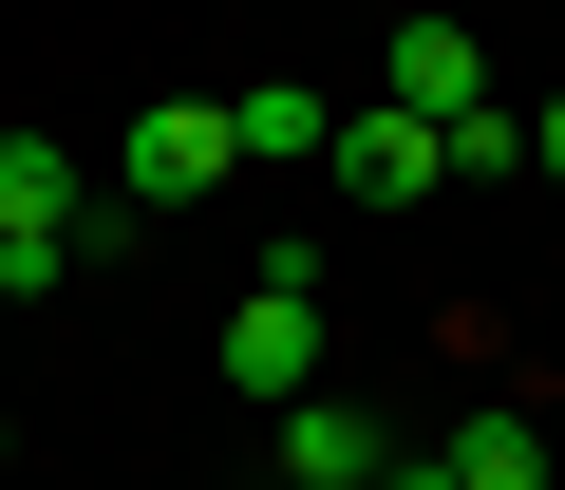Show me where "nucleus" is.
<instances>
[{"instance_id": "3", "label": "nucleus", "mask_w": 565, "mask_h": 490, "mask_svg": "<svg viewBox=\"0 0 565 490\" xmlns=\"http://www.w3.org/2000/svg\"><path fill=\"white\" fill-rule=\"evenodd\" d=\"M226 396H321V284H245L226 302Z\"/></svg>"}, {"instance_id": "2", "label": "nucleus", "mask_w": 565, "mask_h": 490, "mask_svg": "<svg viewBox=\"0 0 565 490\" xmlns=\"http://www.w3.org/2000/svg\"><path fill=\"white\" fill-rule=\"evenodd\" d=\"M114 189H132V207H207V189H245V151H226V95H151V114L114 132Z\"/></svg>"}, {"instance_id": "9", "label": "nucleus", "mask_w": 565, "mask_h": 490, "mask_svg": "<svg viewBox=\"0 0 565 490\" xmlns=\"http://www.w3.org/2000/svg\"><path fill=\"white\" fill-rule=\"evenodd\" d=\"M434 170H452V189H527V114H509V95H471V114L434 132Z\"/></svg>"}, {"instance_id": "5", "label": "nucleus", "mask_w": 565, "mask_h": 490, "mask_svg": "<svg viewBox=\"0 0 565 490\" xmlns=\"http://www.w3.org/2000/svg\"><path fill=\"white\" fill-rule=\"evenodd\" d=\"M377 471H396V434L359 396H282V490H377Z\"/></svg>"}, {"instance_id": "10", "label": "nucleus", "mask_w": 565, "mask_h": 490, "mask_svg": "<svg viewBox=\"0 0 565 490\" xmlns=\"http://www.w3.org/2000/svg\"><path fill=\"white\" fill-rule=\"evenodd\" d=\"M527 189H565V95H546V114H527Z\"/></svg>"}, {"instance_id": "8", "label": "nucleus", "mask_w": 565, "mask_h": 490, "mask_svg": "<svg viewBox=\"0 0 565 490\" xmlns=\"http://www.w3.org/2000/svg\"><path fill=\"white\" fill-rule=\"evenodd\" d=\"M321 132H340V95H302V76L226 95V151H245V170H321Z\"/></svg>"}, {"instance_id": "11", "label": "nucleus", "mask_w": 565, "mask_h": 490, "mask_svg": "<svg viewBox=\"0 0 565 490\" xmlns=\"http://www.w3.org/2000/svg\"><path fill=\"white\" fill-rule=\"evenodd\" d=\"M377 490H452V452H396V471H377Z\"/></svg>"}, {"instance_id": "4", "label": "nucleus", "mask_w": 565, "mask_h": 490, "mask_svg": "<svg viewBox=\"0 0 565 490\" xmlns=\"http://www.w3.org/2000/svg\"><path fill=\"white\" fill-rule=\"evenodd\" d=\"M321 170H340V207H415V189H434V114H396V95H377V114H340V132H321Z\"/></svg>"}, {"instance_id": "6", "label": "nucleus", "mask_w": 565, "mask_h": 490, "mask_svg": "<svg viewBox=\"0 0 565 490\" xmlns=\"http://www.w3.org/2000/svg\"><path fill=\"white\" fill-rule=\"evenodd\" d=\"M377 95H396V114H434V132H452V114H471V95H490V57H471V20H396V57H377Z\"/></svg>"}, {"instance_id": "1", "label": "nucleus", "mask_w": 565, "mask_h": 490, "mask_svg": "<svg viewBox=\"0 0 565 490\" xmlns=\"http://www.w3.org/2000/svg\"><path fill=\"white\" fill-rule=\"evenodd\" d=\"M76 245H95V170L57 132H0V302H57Z\"/></svg>"}, {"instance_id": "7", "label": "nucleus", "mask_w": 565, "mask_h": 490, "mask_svg": "<svg viewBox=\"0 0 565 490\" xmlns=\"http://www.w3.org/2000/svg\"><path fill=\"white\" fill-rule=\"evenodd\" d=\"M434 452H452V490H546V415H527V396H471Z\"/></svg>"}]
</instances>
